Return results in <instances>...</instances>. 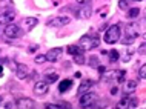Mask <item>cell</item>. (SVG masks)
Here are the masks:
<instances>
[{
	"label": "cell",
	"mask_w": 146,
	"mask_h": 109,
	"mask_svg": "<svg viewBox=\"0 0 146 109\" xmlns=\"http://www.w3.org/2000/svg\"><path fill=\"white\" fill-rule=\"evenodd\" d=\"M98 43H100L98 34H86V36H83L80 38V42H78V45L82 46L83 51H91V49L97 48Z\"/></svg>",
	"instance_id": "1"
},
{
	"label": "cell",
	"mask_w": 146,
	"mask_h": 109,
	"mask_svg": "<svg viewBox=\"0 0 146 109\" xmlns=\"http://www.w3.org/2000/svg\"><path fill=\"white\" fill-rule=\"evenodd\" d=\"M120 37H121V29H120V25H112V26H109L108 31L105 32V42L106 43H109V45H114V43H117L118 40H120Z\"/></svg>",
	"instance_id": "2"
},
{
	"label": "cell",
	"mask_w": 146,
	"mask_h": 109,
	"mask_svg": "<svg viewBox=\"0 0 146 109\" xmlns=\"http://www.w3.org/2000/svg\"><path fill=\"white\" fill-rule=\"evenodd\" d=\"M139 104V100L131 94H125V97L115 104V109H134Z\"/></svg>",
	"instance_id": "3"
},
{
	"label": "cell",
	"mask_w": 146,
	"mask_h": 109,
	"mask_svg": "<svg viewBox=\"0 0 146 109\" xmlns=\"http://www.w3.org/2000/svg\"><path fill=\"white\" fill-rule=\"evenodd\" d=\"M3 32H5V36L8 38H19V37H22V28L20 26H17V25H6L5 26V29H3Z\"/></svg>",
	"instance_id": "4"
},
{
	"label": "cell",
	"mask_w": 146,
	"mask_h": 109,
	"mask_svg": "<svg viewBox=\"0 0 146 109\" xmlns=\"http://www.w3.org/2000/svg\"><path fill=\"white\" fill-rule=\"evenodd\" d=\"M97 102V94L96 92H85L83 95L80 97V106L82 108H91L94 103Z\"/></svg>",
	"instance_id": "5"
},
{
	"label": "cell",
	"mask_w": 146,
	"mask_h": 109,
	"mask_svg": "<svg viewBox=\"0 0 146 109\" xmlns=\"http://www.w3.org/2000/svg\"><path fill=\"white\" fill-rule=\"evenodd\" d=\"M140 36V25L139 23H128L126 25V37H131L135 40V37Z\"/></svg>",
	"instance_id": "6"
},
{
	"label": "cell",
	"mask_w": 146,
	"mask_h": 109,
	"mask_svg": "<svg viewBox=\"0 0 146 109\" xmlns=\"http://www.w3.org/2000/svg\"><path fill=\"white\" fill-rule=\"evenodd\" d=\"M62 52H63V49H62V48H54V49H49V51L45 54V55H46V60L51 61V63H54V61H57L58 58H60Z\"/></svg>",
	"instance_id": "7"
},
{
	"label": "cell",
	"mask_w": 146,
	"mask_h": 109,
	"mask_svg": "<svg viewBox=\"0 0 146 109\" xmlns=\"http://www.w3.org/2000/svg\"><path fill=\"white\" fill-rule=\"evenodd\" d=\"M91 14H92V8H91V5L89 3H86V5H83L78 9V13H77V15H78V18H83V20H86V18H89L91 17Z\"/></svg>",
	"instance_id": "8"
},
{
	"label": "cell",
	"mask_w": 146,
	"mask_h": 109,
	"mask_svg": "<svg viewBox=\"0 0 146 109\" xmlns=\"http://www.w3.org/2000/svg\"><path fill=\"white\" fill-rule=\"evenodd\" d=\"M37 23H38V20L35 17H26V18H23V20H22V29L31 31L35 25H37Z\"/></svg>",
	"instance_id": "9"
},
{
	"label": "cell",
	"mask_w": 146,
	"mask_h": 109,
	"mask_svg": "<svg viewBox=\"0 0 146 109\" xmlns=\"http://www.w3.org/2000/svg\"><path fill=\"white\" fill-rule=\"evenodd\" d=\"M14 18H15V13L13 9H2V22L3 23L11 25V22H13Z\"/></svg>",
	"instance_id": "10"
},
{
	"label": "cell",
	"mask_w": 146,
	"mask_h": 109,
	"mask_svg": "<svg viewBox=\"0 0 146 109\" xmlns=\"http://www.w3.org/2000/svg\"><path fill=\"white\" fill-rule=\"evenodd\" d=\"M34 106H35V103H34V100H31V98H20L17 102L19 109H34Z\"/></svg>",
	"instance_id": "11"
},
{
	"label": "cell",
	"mask_w": 146,
	"mask_h": 109,
	"mask_svg": "<svg viewBox=\"0 0 146 109\" xmlns=\"http://www.w3.org/2000/svg\"><path fill=\"white\" fill-rule=\"evenodd\" d=\"M34 92L38 95H43L48 92V83L46 81H37V83L34 85Z\"/></svg>",
	"instance_id": "12"
},
{
	"label": "cell",
	"mask_w": 146,
	"mask_h": 109,
	"mask_svg": "<svg viewBox=\"0 0 146 109\" xmlns=\"http://www.w3.org/2000/svg\"><path fill=\"white\" fill-rule=\"evenodd\" d=\"M15 75H17V79H26L28 77V66L26 65H17V69H15Z\"/></svg>",
	"instance_id": "13"
},
{
	"label": "cell",
	"mask_w": 146,
	"mask_h": 109,
	"mask_svg": "<svg viewBox=\"0 0 146 109\" xmlns=\"http://www.w3.org/2000/svg\"><path fill=\"white\" fill-rule=\"evenodd\" d=\"M69 22H71L69 17H56V18H52L48 25H52V26H65V25H68Z\"/></svg>",
	"instance_id": "14"
},
{
	"label": "cell",
	"mask_w": 146,
	"mask_h": 109,
	"mask_svg": "<svg viewBox=\"0 0 146 109\" xmlns=\"http://www.w3.org/2000/svg\"><path fill=\"white\" fill-rule=\"evenodd\" d=\"M92 85H94L92 80H83V81L80 83V86H78V94L83 95L85 92H89V89L92 88Z\"/></svg>",
	"instance_id": "15"
},
{
	"label": "cell",
	"mask_w": 146,
	"mask_h": 109,
	"mask_svg": "<svg viewBox=\"0 0 146 109\" xmlns=\"http://www.w3.org/2000/svg\"><path fill=\"white\" fill-rule=\"evenodd\" d=\"M66 51L69 52V55H78V54H83L85 51L82 49V46L80 45H69L68 48H66Z\"/></svg>",
	"instance_id": "16"
},
{
	"label": "cell",
	"mask_w": 146,
	"mask_h": 109,
	"mask_svg": "<svg viewBox=\"0 0 146 109\" xmlns=\"http://www.w3.org/2000/svg\"><path fill=\"white\" fill-rule=\"evenodd\" d=\"M71 86H72V80H69V79L62 80L58 83V92H66L68 89H71Z\"/></svg>",
	"instance_id": "17"
},
{
	"label": "cell",
	"mask_w": 146,
	"mask_h": 109,
	"mask_svg": "<svg viewBox=\"0 0 146 109\" xmlns=\"http://www.w3.org/2000/svg\"><path fill=\"white\" fill-rule=\"evenodd\" d=\"M114 80L117 81V83H123L126 81V72L121 69V71H114Z\"/></svg>",
	"instance_id": "18"
},
{
	"label": "cell",
	"mask_w": 146,
	"mask_h": 109,
	"mask_svg": "<svg viewBox=\"0 0 146 109\" xmlns=\"http://www.w3.org/2000/svg\"><path fill=\"white\" fill-rule=\"evenodd\" d=\"M135 88H137V80H128L125 86V94H131Z\"/></svg>",
	"instance_id": "19"
},
{
	"label": "cell",
	"mask_w": 146,
	"mask_h": 109,
	"mask_svg": "<svg viewBox=\"0 0 146 109\" xmlns=\"http://www.w3.org/2000/svg\"><path fill=\"white\" fill-rule=\"evenodd\" d=\"M46 81V83H54V81H57L58 80V74H56V72H52V74H45V79H43Z\"/></svg>",
	"instance_id": "20"
},
{
	"label": "cell",
	"mask_w": 146,
	"mask_h": 109,
	"mask_svg": "<svg viewBox=\"0 0 146 109\" xmlns=\"http://www.w3.org/2000/svg\"><path fill=\"white\" fill-rule=\"evenodd\" d=\"M108 55H109V60H111L112 63H114V61H117L118 58H120V54H118V52L115 51V49H112V51H109V54H108Z\"/></svg>",
	"instance_id": "21"
},
{
	"label": "cell",
	"mask_w": 146,
	"mask_h": 109,
	"mask_svg": "<svg viewBox=\"0 0 146 109\" xmlns=\"http://www.w3.org/2000/svg\"><path fill=\"white\" fill-rule=\"evenodd\" d=\"M139 14H140V9H139V8H132V9L128 11V17H129V18H135Z\"/></svg>",
	"instance_id": "22"
},
{
	"label": "cell",
	"mask_w": 146,
	"mask_h": 109,
	"mask_svg": "<svg viewBox=\"0 0 146 109\" xmlns=\"http://www.w3.org/2000/svg\"><path fill=\"white\" fill-rule=\"evenodd\" d=\"M74 61H76L77 65H83L86 61V58H85L83 54H78V55H74Z\"/></svg>",
	"instance_id": "23"
},
{
	"label": "cell",
	"mask_w": 146,
	"mask_h": 109,
	"mask_svg": "<svg viewBox=\"0 0 146 109\" xmlns=\"http://www.w3.org/2000/svg\"><path fill=\"white\" fill-rule=\"evenodd\" d=\"M131 55H132V51H131V49H128V51L123 54L121 60H123V61H129V60H131Z\"/></svg>",
	"instance_id": "24"
},
{
	"label": "cell",
	"mask_w": 146,
	"mask_h": 109,
	"mask_svg": "<svg viewBox=\"0 0 146 109\" xmlns=\"http://www.w3.org/2000/svg\"><path fill=\"white\" fill-rule=\"evenodd\" d=\"M139 75H140V79H145L146 80V63L140 68V71H139Z\"/></svg>",
	"instance_id": "25"
},
{
	"label": "cell",
	"mask_w": 146,
	"mask_h": 109,
	"mask_svg": "<svg viewBox=\"0 0 146 109\" xmlns=\"http://www.w3.org/2000/svg\"><path fill=\"white\" fill-rule=\"evenodd\" d=\"M45 109H62L60 104H54V103H46L45 104Z\"/></svg>",
	"instance_id": "26"
},
{
	"label": "cell",
	"mask_w": 146,
	"mask_h": 109,
	"mask_svg": "<svg viewBox=\"0 0 146 109\" xmlns=\"http://www.w3.org/2000/svg\"><path fill=\"white\" fill-rule=\"evenodd\" d=\"M118 8L120 9H128V0H120L118 2Z\"/></svg>",
	"instance_id": "27"
},
{
	"label": "cell",
	"mask_w": 146,
	"mask_h": 109,
	"mask_svg": "<svg viewBox=\"0 0 146 109\" xmlns=\"http://www.w3.org/2000/svg\"><path fill=\"white\" fill-rule=\"evenodd\" d=\"M34 61L35 63H43V61H46V55H35Z\"/></svg>",
	"instance_id": "28"
},
{
	"label": "cell",
	"mask_w": 146,
	"mask_h": 109,
	"mask_svg": "<svg viewBox=\"0 0 146 109\" xmlns=\"http://www.w3.org/2000/svg\"><path fill=\"white\" fill-rule=\"evenodd\" d=\"M38 49V45H33V46H29V49H28V52L29 54H33V52H35Z\"/></svg>",
	"instance_id": "29"
},
{
	"label": "cell",
	"mask_w": 146,
	"mask_h": 109,
	"mask_svg": "<svg viewBox=\"0 0 146 109\" xmlns=\"http://www.w3.org/2000/svg\"><path fill=\"white\" fill-rule=\"evenodd\" d=\"M134 42V38H131V37H126L125 40H123V45H131Z\"/></svg>",
	"instance_id": "30"
},
{
	"label": "cell",
	"mask_w": 146,
	"mask_h": 109,
	"mask_svg": "<svg viewBox=\"0 0 146 109\" xmlns=\"http://www.w3.org/2000/svg\"><path fill=\"white\" fill-rule=\"evenodd\" d=\"M89 63H91V66H96V65H98V58H97V57H92V58H91V61H89Z\"/></svg>",
	"instance_id": "31"
},
{
	"label": "cell",
	"mask_w": 146,
	"mask_h": 109,
	"mask_svg": "<svg viewBox=\"0 0 146 109\" xmlns=\"http://www.w3.org/2000/svg\"><path fill=\"white\" fill-rule=\"evenodd\" d=\"M105 106H106L105 102H102V103H98L97 106H91V108H92V109H102V108H105Z\"/></svg>",
	"instance_id": "32"
},
{
	"label": "cell",
	"mask_w": 146,
	"mask_h": 109,
	"mask_svg": "<svg viewBox=\"0 0 146 109\" xmlns=\"http://www.w3.org/2000/svg\"><path fill=\"white\" fill-rule=\"evenodd\" d=\"M139 52L145 55V54H146V45H141V46H140V48H139Z\"/></svg>",
	"instance_id": "33"
},
{
	"label": "cell",
	"mask_w": 146,
	"mask_h": 109,
	"mask_svg": "<svg viewBox=\"0 0 146 109\" xmlns=\"http://www.w3.org/2000/svg\"><path fill=\"white\" fill-rule=\"evenodd\" d=\"M2 109H11V103H3L2 104Z\"/></svg>",
	"instance_id": "34"
},
{
	"label": "cell",
	"mask_w": 146,
	"mask_h": 109,
	"mask_svg": "<svg viewBox=\"0 0 146 109\" xmlns=\"http://www.w3.org/2000/svg\"><path fill=\"white\" fill-rule=\"evenodd\" d=\"M117 92H118V89H117V88H112V89H111V94H112V95H115Z\"/></svg>",
	"instance_id": "35"
},
{
	"label": "cell",
	"mask_w": 146,
	"mask_h": 109,
	"mask_svg": "<svg viewBox=\"0 0 146 109\" xmlns=\"http://www.w3.org/2000/svg\"><path fill=\"white\" fill-rule=\"evenodd\" d=\"M77 2H78V3H83V5H86V3H89L91 0H77Z\"/></svg>",
	"instance_id": "36"
},
{
	"label": "cell",
	"mask_w": 146,
	"mask_h": 109,
	"mask_svg": "<svg viewBox=\"0 0 146 109\" xmlns=\"http://www.w3.org/2000/svg\"><path fill=\"white\" fill-rule=\"evenodd\" d=\"M145 18H146V9H145Z\"/></svg>",
	"instance_id": "37"
},
{
	"label": "cell",
	"mask_w": 146,
	"mask_h": 109,
	"mask_svg": "<svg viewBox=\"0 0 146 109\" xmlns=\"http://www.w3.org/2000/svg\"><path fill=\"white\" fill-rule=\"evenodd\" d=\"M137 2H140V0H137Z\"/></svg>",
	"instance_id": "38"
}]
</instances>
